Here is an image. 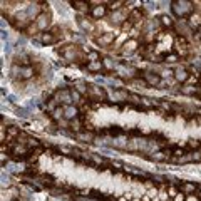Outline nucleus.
Segmentation results:
<instances>
[{
    "label": "nucleus",
    "mask_w": 201,
    "mask_h": 201,
    "mask_svg": "<svg viewBox=\"0 0 201 201\" xmlns=\"http://www.w3.org/2000/svg\"><path fill=\"white\" fill-rule=\"evenodd\" d=\"M59 52L64 56V59L66 61H71L74 62L76 66H79V64H82L84 61H87V54L82 50V49L79 45H76V44H66L62 49H59Z\"/></svg>",
    "instance_id": "nucleus-1"
},
{
    "label": "nucleus",
    "mask_w": 201,
    "mask_h": 201,
    "mask_svg": "<svg viewBox=\"0 0 201 201\" xmlns=\"http://www.w3.org/2000/svg\"><path fill=\"white\" fill-rule=\"evenodd\" d=\"M171 5H173V12L174 15L179 19H188L191 13H193L196 8H194V3L193 2H186V0H183V2H179V0H174V2H171Z\"/></svg>",
    "instance_id": "nucleus-2"
},
{
    "label": "nucleus",
    "mask_w": 201,
    "mask_h": 201,
    "mask_svg": "<svg viewBox=\"0 0 201 201\" xmlns=\"http://www.w3.org/2000/svg\"><path fill=\"white\" fill-rule=\"evenodd\" d=\"M87 99H89L91 102H102V101H106V91L102 89V87L99 86H94V84H89V91H87Z\"/></svg>",
    "instance_id": "nucleus-3"
},
{
    "label": "nucleus",
    "mask_w": 201,
    "mask_h": 201,
    "mask_svg": "<svg viewBox=\"0 0 201 201\" xmlns=\"http://www.w3.org/2000/svg\"><path fill=\"white\" fill-rule=\"evenodd\" d=\"M35 25L39 27V30H40V34L42 32H47L49 30V27H50V24H52V13L50 12H40L39 15L35 17Z\"/></svg>",
    "instance_id": "nucleus-4"
},
{
    "label": "nucleus",
    "mask_w": 201,
    "mask_h": 201,
    "mask_svg": "<svg viewBox=\"0 0 201 201\" xmlns=\"http://www.w3.org/2000/svg\"><path fill=\"white\" fill-rule=\"evenodd\" d=\"M107 3L104 5H97V7H91V12H89V17L92 22H97V20H102L109 15V10H107Z\"/></svg>",
    "instance_id": "nucleus-5"
},
{
    "label": "nucleus",
    "mask_w": 201,
    "mask_h": 201,
    "mask_svg": "<svg viewBox=\"0 0 201 201\" xmlns=\"http://www.w3.org/2000/svg\"><path fill=\"white\" fill-rule=\"evenodd\" d=\"M189 69H188V67H186V66H178V67H176V69H174V81L176 82H179V84L181 86H184L186 84V82H188V79H189Z\"/></svg>",
    "instance_id": "nucleus-6"
},
{
    "label": "nucleus",
    "mask_w": 201,
    "mask_h": 201,
    "mask_svg": "<svg viewBox=\"0 0 201 201\" xmlns=\"http://www.w3.org/2000/svg\"><path fill=\"white\" fill-rule=\"evenodd\" d=\"M117 34H112V32H102L99 35H94V40L99 44L101 47H111V44L114 42Z\"/></svg>",
    "instance_id": "nucleus-7"
},
{
    "label": "nucleus",
    "mask_w": 201,
    "mask_h": 201,
    "mask_svg": "<svg viewBox=\"0 0 201 201\" xmlns=\"http://www.w3.org/2000/svg\"><path fill=\"white\" fill-rule=\"evenodd\" d=\"M141 77L148 82V86H156V87H158L161 82H163L161 76L158 74V72H153V71H143V72H141Z\"/></svg>",
    "instance_id": "nucleus-8"
},
{
    "label": "nucleus",
    "mask_w": 201,
    "mask_h": 201,
    "mask_svg": "<svg viewBox=\"0 0 201 201\" xmlns=\"http://www.w3.org/2000/svg\"><path fill=\"white\" fill-rule=\"evenodd\" d=\"M138 45H139V40H138V39H127V40L119 47V49H121V54H124V56L127 54V56H129V54L138 52Z\"/></svg>",
    "instance_id": "nucleus-9"
},
{
    "label": "nucleus",
    "mask_w": 201,
    "mask_h": 201,
    "mask_svg": "<svg viewBox=\"0 0 201 201\" xmlns=\"http://www.w3.org/2000/svg\"><path fill=\"white\" fill-rule=\"evenodd\" d=\"M69 3L76 8L77 12H79V15H82V13H89V12H91V3L86 2V0H71Z\"/></svg>",
    "instance_id": "nucleus-10"
},
{
    "label": "nucleus",
    "mask_w": 201,
    "mask_h": 201,
    "mask_svg": "<svg viewBox=\"0 0 201 201\" xmlns=\"http://www.w3.org/2000/svg\"><path fill=\"white\" fill-rule=\"evenodd\" d=\"M188 20V25L191 27V30H199V27H201V12H198V10H194L191 15L186 19Z\"/></svg>",
    "instance_id": "nucleus-11"
},
{
    "label": "nucleus",
    "mask_w": 201,
    "mask_h": 201,
    "mask_svg": "<svg viewBox=\"0 0 201 201\" xmlns=\"http://www.w3.org/2000/svg\"><path fill=\"white\" fill-rule=\"evenodd\" d=\"M81 116V111H79V107L77 106H64V119L66 121H72V119H76V117H79Z\"/></svg>",
    "instance_id": "nucleus-12"
},
{
    "label": "nucleus",
    "mask_w": 201,
    "mask_h": 201,
    "mask_svg": "<svg viewBox=\"0 0 201 201\" xmlns=\"http://www.w3.org/2000/svg\"><path fill=\"white\" fill-rule=\"evenodd\" d=\"M40 42L44 44V45H52V44H57L59 40H62L61 37H57L56 34H52L50 30H47V32H42L40 35Z\"/></svg>",
    "instance_id": "nucleus-13"
},
{
    "label": "nucleus",
    "mask_w": 201,
    "mask_h": 201,
    "mask_svg": "<svg viewBox=\"0 0 201 201\" xmlns=\"http://www.w3.org/2000/svg\"><path fill=\"white\" fill-rule=\"evenodd\" d=\"M74 138L77 141H81V143H86V144H91L92 141L96 139V132H91V131H81L77 132V134H74Z\"/></svg>",
    "instance_id": "nucleus-14"
},
{
    "label": "nucleus",
    "mask_w": 201,
    "mask_h": 201,
    "mask_svg": "<svg viewBox=\"0 0 201 201\" xmlns=\"http://www.w3.org/2000/svg\"><path fill=\"white\" fill-rule=\"evenodd\" d=\"M69 129L74 131V134H77V132L84 131V121H82V116L76 117V119L69 121Z\"/></svg>",
    "instance_id": "nucleus-15"
},
{
    "label": "nucleus",
    "mask_w": 201,
    "mask_h": 201,
    "mask_svg": "<svg viewBox=\"0 0 201 201\" xmlns=\"http://www.w3.org/2000/svg\"><path fill=\"white\" fill-rule=\"evenodd\" d=\"M159 22H161V29L174 30V24H176V20H173V17H169V15H161V17H159Z\"/></svg>",
    "instance_id": "nucleus-16"
},
{
    "label": "nucleus",
    "mask_w": 201,
    "mask_h": 201,
    "mask_svg": "<svg viewBox=\"0 0 201 201\" xmlns=\"http://www.w3.org/2000/svg\"><path fill=\"white\" fill-rule=\"evenodd\" d=\"M198 92H199V86L194 87V86L184 84V86L179 87V94H183V96H194V94H198Z\"/></svg>",
    "instance_id": "nucleus-17"
},
{
    "label": "nucleus",
    "mask_w": 201,
    "mask_h": 201,
    "mask_svg": "<svg viewBox=\"0 0 201 201\" xmlns=\"http://www.w3.org/2000/svg\"><path fill=\"white\" fill-rule=\"evenodd\" d=\"M74 89L79 92L81 96L86 97V96H87V91H89V86H87L84 81H76V82H74Z\"/></svg>",
    "instance_id": "nucleus-18"
},
{
    "label": "nucleus",
    "mask_w": 201,
    "mask_h": 201,
    "mask_svg": "<svg viewBox=\"0 0 201 201\" xmlns=\"http://www.w3.org/2000/svg\"><path fill=\"white\" fill-rule=\"evenodd\" d=\"M87 71H89V72H101V71H104V66H102V61L87 62Z\"/></svg>",
    "instance_id": "nucleus-19"
},
{
    "label": "nucleus",
    "mask_w": 201,
    "mask_h": 201,
    "mask_svg": "<svg viewBox=\"0 0 201 201\" xmlns=\"http://www.w3.org/2000/svg\"><path fill=\"white\" fill-rule=\"evenodd\" d=\"M39 32H40V30H39V27L35 25V22H30V24L27 25V29L24 30V35H27V37H34V35H35V34H39Z\"/></svg>",
    "instance_id": "nucleus-20"
},
{
    "label": "nucleus",
    "mask_w": 201,
    "mask_h": 201,
    "mask_svg": "<svg viewBox=\"0 0 201 201\" xmlns=\"http://www.w3.org/2000/svg\"><path fill=\"white\" fill-rule=\"evenodd\" d=\"M179 189H181V193L189 194V193H193V191H196V184H189V183H186V184H179Z\"/></svg>",
    "instance_id": "nucleus-21"
},
{
    "label": "nucleus",
    "mask_w": 201,
    "mask_h": 201,
    "mask_svg": "<svg viewBox=\"0 0 201 201\" xmlns=\"http://www.w3.org/2000/svg\"><path fill=\"white\" fill-rule=\"evenodd\" d=\"M176 61H179V56L174 54V52H169L168 56L164 57V64H174Z\"/></svg>",
    "instance_id": "nucleus-22"
},
{
    "label": "nucleus",
    "mask_w": 201,
    "mask_h": 201,
    "mask_svg": "<svg viewBox=\"0 0 201 201\" xmlns=\"http://www.w3.org/2000/svg\"><path fill=\"white\" fill-rule=\"evenodd\" d=\"M87 62H96V61H101V57H99V52H96V50H91L89 54H87Z\"/></svg>",
    "instance_id": "nucleus-23"
},
{
    "label": "nucleus",
    "mask_w": 201,
    "mask_h": 201,
    "mask_svg": "<svg viewBox=\"0 0 201 201\" xmlns=\"http://www.w3.org/2000/svg\"><path fill=\"white\" fill-rule=\"evenodd\" d=\"M141 99H143L141 96H138V94H132V92H129V96H127V101H129V102H132V104H139V106H141Z\"/></svg>",
    "instance_id": "nucleus-24"
},
{
    "label": "nucleus",
    "mask_w": 201,
    "mask_h": 201,
    "mask_svg": "<svg viewBox=\"0 0 201 201\" xmlns=\"http://www.w3.org/2000/svg\"><path fill=\"white\" fill-rule=\"evenodd\" d=\"M188 146H189L191 149L198 151V149H201V141H198V139H189L188 141Z\"/></svg>",
    "instance_id": "nucleus-25"
},
{
    "label": "nucleus",
    "mask_w": 201,
    "mask_h": 201,
    "mask_svg": "<svg viewBox=\"0 0 201 201\" xmlns=\"http://www.w3.org/2000/svg\"><path fill=\"white\" fill-rule=\"evenodd\" d=\"M176 194H178V189L171 184L169 188H168V196H169V198H176Z\"/></svg>",
    "instance_id": "nucleus-26"
},
{
    "label": "nucleus",
    "mask_w": 201,
    "mask_h": 201,
    "mask_svg": "<svg viewBox=\"0 0 201 201\" xmlns=\"http://www.w3.org/2000/svg\"><path fill=\"white\" fill-rule=\"evenodd\" d=\"M102 66H106L107 69H112V67H114V64L111 62V59H109V57H106V59H102Z\"/></svg>",
    "instance_id": "nucleus-27"
},
{
    "label": "nucleus",
    "mask_w": 201,
    "mask_h": 201,
    "mask_svg": "<svg viewBox=\"0 0 201 201\" xmlns=\"http://www.w3.org/2000/svg\"><path fill=\"white\" fill-rule=\"evenodd\" d=\"M184 199H186V194L181 193V191H179L178 194H176V198H174V201H184Z\"/></svg>",
    "instance_id": "nucleus-28"
},
{
    "label": "nucleus",
    "mask_w": 201,
    "mask_h": 201,
    "mask_svg": "<svg viewBox=\"0 0 201 201\" xmlns=\"http://www.w3.org/2000/svg\"><path fill=\"white\" fill-rule=\"evenodd\" d=\"M186 201H198V198H194V196H188V198H186Z\"/></svg>",
    "instance_id": "nucleus-29"
},
{
    "label": "nucleus",
    "mask_w": 201,
    "mask_h": 201,
    "mask_svg": "<svg viewBox=\"0 0 201 201\" xmlns=\"http://www.w3.org/2000/svg\"><path fill=\"white\" fill-rule=\"evenodd\" d=\"M143 201H153V199H151L149 196H144V198H143Z\"/></svg>",
    "instance_id": "nucleus-30"
},
{
    "label": "nucleus",
    "mask_w": 201,
    "mask_h": 201,
    "mask_svg": "<svg viewBox=\"0 0 201 201\" xmlns=\"http://www.w3.org/2000/svg\"><path fill=\"white\" fill-rule=\"evenodd\" d=\"M119 201H126V198H121V199H119Z\"/></svg>",
    "instance_id": "nucleus-31"
},
{
    "label": "nucleus",
    "mask_w": 201,
    "mask_h": 201,
    "mask_svg": "<svg viewBox=\"0 0 201 201\" xmlns=\"http://www.w3.org/2000/svg\"><path fill=\"white\" fill-rule=\"evenodd\" d=\"M132 201H141V199H138V198H136V199H132Z\"/></svg>",
    "instance_id": "nucleus-32"
}]
</instances>
